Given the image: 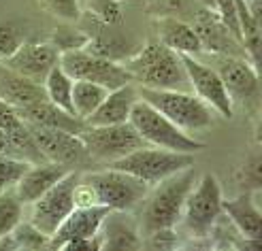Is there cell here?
<instances>
[{
	"label": "cell",
	"mask_w": 262,
	"mask_h": 251,
	"mask_svg": "<svg viewBox=\"0 0 262 251\" xmlns=\"http://www.w3.org/2000/svg\"><path fill=\"white\" fill-rule=\"evenodd\" d=\"M149 186L117 168H100L79 173L75 188L77 207H107L109 211H135L147 196Z\"/></svg>",
	"instance_id": "cell-1"
},
{
	"label": "cell",
	"mask_w": 262,
	"mask_h": 251,
	"mask_svg": "<svg viewBox=\"0 0 262 251\" xmlns=\"http://www.w3.org/2000/svg\"><path fill=\"white\" fill-rule=\"evenodd\" d=\"M196 179H199L196 168L188 166L149 188L147 196L139 204L141 213L137 217L143 239L149 236L151 232L171 230V228L175 230L179 226L183 215V204H186V198L194 188Z\"/></svg>",
	"instance_id": "cell-2"
},
{
	"label": "cell",
	"mask_w": 262,
	"mask_h": 251,
	"mask_svg": "<svg viewBox=\"0 0 262 251\" xmlns=\"http://www.w3.org/2000/svg\"><path fill=\"white\" fill-rule=\"evenodd\" d=\"M122 64L137 87L192 92L181 56L160 43L158 38L147 41Z\"/></svg>",
	"instance_id": "cell-3"
},
{
	"label": "cell",
	"mask_w": 262,
	"mask_h": 251,
	"mask_svg": "<svg viewBox=\"0 0 262 251\" xmlns=\"http://www.w3.org/2000/svg\"><path fill=\"white\" fill-rule=\"evenodd\" d=\"M139 98L158 109L164 117H168L177 128H181L188 134L205 132L213 126L215 113L205 104L194 92L183 89H145L139 87Z\"/></svg>",
	"instance_id": "cell-4"
},
{
	"label": "cell",
	"mask_w": 262,
	"mask_h": 251,
	"mask_svg": "<svg viewBox=\"0 0 262 251\" xmlns=\"http://www.w3.org/2000/svg\"><path fill=\"white\" fill-rule=\"evenodd\" d=\"M128 122L139 132V136L147 145H154V147L177 153H199L201 149H205L203 141L194 139L192 134L177 128L168 117H164L158 109H154L151 104L141 98L135 102Z\"/></svg>",
	"instance_id": "cell-5"
},
{
	"label": "cell",
	"mask_w": 262,
	"mask_h": 251,
	"mask_svg": "<svg viewBox=\"0 0 262 251\" xmlns=\"http://www.w3.org/2000/svg\"><path fill=\"white\" fill-rule=\"evenodd\" d=\"M107 166L124 170V173L141 179L143 183H147L151 188L156 183H160L162 179L179 173V170L194 166V153H177V151L154 147V145H143V147L126 153L124 157H120V160H115Z\"/></svg>",
	"instance_id": "cell-6"
},
{
	"label": "cell",
	"mask_w": 262,
	"mask_h": 251,
	"mask_svg": "<svg viewBox=\"0 0 262 251\" xmlns=\"http://www.w3.org/2000/svg\"><path fill=\"white\" fill-rule=\"evenodd\" d=\"M222 200L224 194H222L220 179L211 173H203L186 198L179 223H183L190 236L211 234L217 219L222 217Z\"/></svg>",
	"instance_id": "cell-7"
},
{
	"label": "cell",
	"mask_w": 262,
	"mask_h": 251,
	"mask_svg": "<svg viewBox=\"0 0 262 251\" xmlns=\"http://www.w3.org/2000/svg\"><path fill=\"white\" fill-rule=\"evenodd\" d=\"M81 139L85 143V149L90 160L94 164H111L120 160L126 153L135 151L143 145H147L139 136V132L126 124H115V126H88L81 132Z\"/></svg>",
	"instance_id": "cell-8"
},
{
	"label": "cell",
	"mask_w": 262,
	"mask_h": 251,
	"mask_svg": "<svg viewBox=\"0 0 262 251\" xmlns=\"http://www.w3.org/2000/svg\"><path fill=\"white\" fill-rule=\"evenodd\" d=\"M79 181L77 170H69L67 177H62L51 190H47L38 200H34L30 207V223L36 226L49 239L56 234L60 223L71 215V211L77 207L75 202V188Z\"/></svg>",
	"instance_id": "cell-9"
},
{
	"label": "cell",
	"mask_w": 262,
	"mask_h": 251,
	"mask_svg": "<svg viewBox=\"0 0 262 251\" xmlns=\"http://www.w3.org/2000/svg\"><path fill=\"white\" fill-rule=\"evenodd\" d=\"M60 66L75 81L77 79L92 81V83H98L107 89H115L126 83H133V77L128 75L124 64L100 58L96 54H92V51H88L85 47L60 54Z\"/></svg>",
	"instance_id": "cell-10"
},
{
	"label": "cell",
	"mask_w": 262,
	"mask_h": 251,
	"mask_svg": "<svg viewBox=\"0 0 262 251\" xmlns=\"http://www.w3.org/2000/svg\"><path fill=\"white\" fill-rule=\"evenodd\" d=\"M30 132L34 136L36 147L41 149L47 162L62 164L71 170H77V166L94 164L88 155L81 134H75V132H67V130H56V128H41V126H30Z\"/></svg>",
	"instance_id": "cell-11"
},
{
	"label": "cell",
	"mask_w": 262,
	"mask_h": 251,
	"mask_svg": "<svg viewBox=\"0 0 262 251\" xmlns=\"http://www.w3.org/2000/svg\"><path fill=\"white\" fill-rule=\"evenodd\" d=\"M181 62H183V69H186V75H188L190 89L205 104H209L215 115L224 117V120H230L234 115V104L228 96L224 83H222L217 71L213 66L201 62L196 56H181Z\"/></svg>",
	"instance_id": "cell-12"
},
{
	"label": "cell",
	"mask_w": 262,
	"mask_h": 251,
	"mask_svg": "<svg viewBox=\"0 0 262 251\" xmlns=\"http://www.w3.org/2000/svg\"><path fill=\"white\" fill-rule=\"evenodd\" d=\"M228 96L241 104H258L260 98V77L258 69L243 56H215V66Z\"/></svg>",
	"instance_id": "cell-13"
},
{
	"label": "cell",
	"mask_w": 262,
	"mask_h": 251,
	"mask_svg": "<svg viewBox=\"0 0 262 251\" xmlns=\"http://www.w3.org/2000/svg\"><path fill=\"white\" fill-rule=\"evenodd\" d=\"M194 32L199 34L203 51H211L213 56H245L241 43L237 41L228 26L222 21V17L215 11L203 7L201 11L194 13V19L190 21Z\"/></svg>",
	"instance_id": "cell-14"
},
{
	"label": "cell",
	"mask_w": 262,
	"mask_h": 251,
	"mask_svg": "<svg viewBox=\"0 0 262 251\" xmlns=\"http://www.w3.org/2000/svg\"><path fill=\"white\" fill-rule=\"evenodd\" d=\"M3 64L28 77L30 81L43 83L47 75L60 64V51L47 41H26L11 58L3 60Z\"/></svg>",
	"instance_id": "cell-15"
},
{
	"label": "cell",
	"mask_w": 262,
	"mask_h": 251,
	"mask_svg": "<svg viewBox=\"0 0 262 251\" xmlns=\"http://www.w3.org/2000/svg\"><path fill=\"white\" fill-rule=\"evenodd\" d=\"M109 213L107 207H75L71 211V215L60 223V228L56 234L51 236L49 249H62L67 243L77 241V239H94L100 230V223L104 215Z\"/></svg>",
	"instance_id": "cell-16"
},
{
	"label": "cell",
	"mask_w": 262,
	"mask_h": 251,
	"mask_svg": "<svg viewBox=\"0 0 262 251\" xmlns=\"http://www.w3.org/2000/svg\"><path fill=\"white\" fill-rule=\"evenodd\" d=\"M98 239L100 249H141L145 245L133 211H109L100 223Z\"/></svg>",
	"instance_id": "cell-17"
},
{
	"label": "cell",
	"mask_w": 262,
	"mask_h": 251,
	"mask_svg": "<svg viewBox=\"0 0 262 251\" xmlns=\"http://www.w3.org/2000/svg\"><path fill=\"white\" fill-rule=\"evenodd\" d=\"M260 190H243L237 198L230 200H222V215H226L232 226L239 230L243 239H260L262 230V211L256 200Z\"/></svg>",
	"instance_id": "cell-18"
},
{
	"label": "cell",
	"mask_w": 262,
	"mask_h": 251,
	"mask_svg": "<svg viewBox=\"0 0 262 251\" xmlns=\"http://www.w3.org/2000/svg\"><path fill=\"white\" fill-rule=\"evenodd\" d=\"M69 170L71 168L56 164V162H47V160L38 164H30L13 190H15L17 198L24 202V207H28L34 200H38L47 190L54 188L62 177H67Z\"/></svg>",
	"instance_id": "cell-19"
},
{
	"label": "cell",
	"mask_w": 262,
	"mask_h": 251,
	"mask_svg": "<svg viewBox=\"0 0 262 251\" xmlns=\"http://www.w3.org/2000/svg\"><path fill=\"white\" fill-rule=\"evenodd\" d=\"M154 28L158 34V41L164 43L168 49H173L179 56H201L203 45L199 34L194 32L192 24L175 17V15H158L154 19Z\"/></svg>",
	"instance_id": "cell-20"
},
{
	"label": "cell",
	"mask_w": 262,
	"mask_h": 251,
	"mask_svg": "<svg viewBox=\"0 0 262 251\" xmlns=\"http://www.w3.org/2000/svg\"><path fill=\"white\" fill-rule=\"evenodd\" d=\"M137 100H139V87L135 83H126L122 87L109 89V94L104 96V100L100 102V107L88 117L85 124L88 126L126 124Z\"/></svg>",
	"instance_id": "cell-21"
},
{
	"label": "cell",
	"mask_w": 262,
	"mask_h": 251,
	"mask_svg": "<svg viewBox=\"0 0 262 251\" xmlns=\"http://www.w3.org/2000/svg\"><path fill=\"white\" fill-rule=\"evenodd\" d=\"M0 130L9 136V141L13 143V147H15V151L21 160L30 162V164L45 162L41 149H38L36 143H34L30 126L21 120L17 109H13L11 104H7L3 100H0Z\"/></svg>",
	"instance_id": "cell-22"
},
{
	"label": "cell",
	"mask_w": 262,
	"mask_h": 251,
	"mask_svg": "<svg viewBox=\"0 0 262 251\" xmlns=\"http://www.w3.org/2000/svg\"><path fill=\"white\" fill-rule=\"evenodd\" d=\"M43 98H47L43 83L30 81L28 77L15 73L7 64L0 62V100L19 111Z\"/></svg>",
	"instance_id": "cell-23"
},
{
	"label": "cell",
	"mask_w": 262,
	"mask_h": 251,
	"mask_svg": "<svg viewBox=\"0 0 262 251\" xmlns=\"http://www.w3.org/2000/svg\"><path fill=\"white\" fill-rule=\"evenodd\" d=\"M21 115V120L30 126H41V128H56V130H67V132H75V134H81L85 122L79 120L77 115H73L71 111L60 109L58 104L49 102L47 98L38 100L34 104H28L17 111Z\"/></svg>",
	"instance_id": "cell-24"
},
{
	"label": "cell",
	"mask_w": 262,
	"mask_h": 251,
	"mask_svg": "<svg viewBox=\"0 0 262 251\" xmlns=\"http://www.w3.org/2000/svg\"><path fill=\"white\" fill-rule=\"evenodd\" d=\"M102 28L104 30L98 34H90V41L85 45L88 51H92V54H96L100 58H107L111 62H120V64L137 51V49H130V43L124 36L113 32L115 26H102Z\"/></svg>",
	"instance_id": "cell-25"
},
{
	"label": "cell",
	"mask_w": 262,
	"mask_h": 251,
	"mask_svg": "<svg viewBox=\"0 0 262 251\" xmlns=\"http://www.w3.org/2000/svg\"><path fill=\"white\" fill-rule=\"evenodd\" d=\"M109 94L107 87H102L98 83H92V81H81L77 79L73 83V94H71V102H73V113L79 117V120H88V117L94 113L100 102L104 100V96Z\"/></svg>",
	"instance_id": "cell-26"
},
{
	"label": "cell",
	"mask_w": 262,
	"mask_h": 251,
	"mask_svg": "<svg viewBox=\"0 0 262 251\" xmlns=\"http://www.w3.org/2000/svg\"><path fill=\"white\" fill-rule=\"evenodd\" d=\"M73 83H75V79H73L67 71H64L60 64H58L56 69L47 75L45 81H43L47 100H49V102H54V104H58L60 109L73 113V102H71ZM73 115H75V113H73Z\"/></svg>",
	"instance_id": "cell-27"
},
{
	"label": "cell",
	"mask_w": 262,
	"mask_h": 251,
	"mask_svg": "<svg viewBox=\"0 0 262 251\" xmlns=\"http://www.w3.org/2000/svg\"><path fill=\"white\" fill-rule=\"evenodd\" d=\"M81 13L85 11L102 26H120L124 19L122 3L117 0H79Z\"/></svg>",
	"instance_id": "cell-28"
},
{
	"label": "cell",
	"mask_w": 262,
	"mask_h": 251,
	"mask_svg": "<svg viewBox=\"0 0 262 251\" xmlns=\"http://www.w3.org/2000/svg\"><path fill=\"white\" fill-rule=\"evenodd\" d=\"M24 219V202L17 198L15 190H7L0 194V236H7L15 230Z\"/></svg>",
	"instance_id": "cell-29"
},
{
	"label": "cell",
	"mask_w": 262,
	"mask_h": 251,
	"mask_svg": "<svg viewBox=\"0 0 262 251\" xmlns=\"http://www.w3.org/2000/svg\"><path fill=\"white\" fill-rule=\"evenodd\" d=\"M28 41V30L21 21H0V62L11 58Z\"/></svg>",
	"instance_id": "cell-30"
},
{
	"label": "cell",
	"mask_w": 262,
	"mask_h": 251,
	"mask_svg": "<svg viewBox=\"0 0 262 251\" xmlns=\"http://www.w3.org/2000/svg\"><path fill=\"white\" fill-rule=\"evenodd\" d=\"M36 5L45 13H49L51 17H56L64 24H75L83 15L79 0H36Z\"/></svg>",
	"instance_id": "cell-31"
},
{
	"label": "cell",
	"mask_w": 262,
	"mask_h": 251,
	"mask_svg": "<svg viewBox=\"0 0 262 251\" xmlns=\"http://www.w3.org/2000/svg\"><path fill=\"white\" fill-rule=\"evenodd\" d=\"M88 41H90L88 32H83L79 28H69V26L56 28L47 38V43L54 45L60 54H64V51H73V49H81V47L88 45Z\"/></svg>",
	"instance_id": "cell-32"
},
{
	"label": "cell",
	"mask_w": 262,
	"mask_h": 251,
	"mask_svg": "<svg viewBox=\"0 0 262 251\" xmlns=\"http://www.w3.org/2000/svg\"><path fill=\"white\" fill-rule=\"evenodd\" d=\"M11 236L15 241L17 249H45L49 247V241H51L47 234H43L36 226H32L30 221H24V219L15 226Z\"/></svg>",
	"instance_id": "cell-33"
},
{
	"label": "cell",
	"mask_w": 262,
	"mask_h": 251,
	"mask_svg": "<svg viewBox=\"0 0 262 251\" xmlns=\"http://www.w3.org/2000/svg\"><path fill=\"white\" fill-rule=\"evenodd\" d=\"M30 166V162L19 160L13 155H0V194L13 190L19 177L26 173V168Z\"/></svg>",
	"instance_id": "cell-34"
},
{
	"label": "cell",
	"mask_w": 262,
	"mask_h": 251,
	"mask_svg": "<svg viewBox=\"0 0 262 251\" xmlns=\"http://www.w3.org/2000/svg\"><path fill=\"white\" fill-rule=\"evenodd\" d=\"M203 7L215 11L217 15L222 17V21H224L228 26V30L237 36V41L241 43V36H239V21H237V9H234V0H201ZM243 47V45H241Z\"/></svg>",
	"instance_id": "cell-35"
},
{
	"label": "cell",
	"mask_w": 262,
	"mask_h": 251,
	"mask_svg": "<svg viewBox=\"0 0 262 251\" xmlns=\"http://www.w3.org/2000/svg\"><path fill=\"white\" fill-rule=\"evenodd\" d=\"M0 155H13V157H19L17 155V151H15V147H13V143L9 141V136L5 134L3 130H0ZM21 160V157H19Z\"/></svg>",
	"instance_id": "cell-36"
},
{
	"label": "cell",
	"mask_w": 262,
	"mask_h": 251,
	"mask_svg": "<svg viewBox=\"0 0 262 251\" xmlns=\"http://www.w3.org/2000/svg\"><path fill=\"white\" fill-rule=\"evenodd\" d=\"M117 3H124V0H117Z\"/></svg>",
	"instance_id": "cell-37"
}]
</instances>
